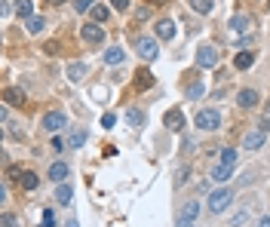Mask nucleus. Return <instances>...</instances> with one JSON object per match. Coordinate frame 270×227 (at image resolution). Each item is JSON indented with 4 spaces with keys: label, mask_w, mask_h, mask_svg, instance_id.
Wrapping results in <instances>:
<instances>
[{
    "label": "nucleus",
    "mask_w": 270,
    "mask_h": 227,
    "mask_svg": "<svg viewBox=\"0 0 270 227\" xmlns=\"http://www.w3.org/2000/svg\"><path fill=\"white\" fill-rule=\"evenodd\" d=\"M157 34H160L163 40H172V37H175V22H172V18H160V22H157Z\"/></svg>",
    "instance_id": "nucleus-9"
},
{
    "label": "nucleus",
    "mask_w": 270,
    "mask_h": 227,
    "mask_svg": "<svg viewBox=\"0 0 270 227\" xmlns=\"http://www.w3.org/2000/svg\"><path fill=\"white\" fill-rule=\"evenodd\" d=\"M49 148H52V151H65V141H61V138H52Z\"/></svg>",
    "instance_id": "nucleus-39"
},
{
    "label": "nucleus",
    "mask_w": 270,
    "mask_h": 227,
    "mask_svg": "<svg viewBox=\"0 0 270 227\" xmlns=\"http://www.w3.org/2000/svg\"><path fill=\"white\" fill-rule=\"evenodd\" d=\"M267 114H270V98H267Z\"/></svg>",
    "instance_id": "nucleus-46"
},
{
    "label": "nucleus",
    "mask_w": 270,
    "mask_h": 227,
    "mask_svg": "<svg viewBox=\"0 0 270 227\" xmlns=\"http://www.w3.org/2000/svg\"><path fill=\"white\" fill-rule=\"evenodd\" d=\"M105 61H108V65H123V61H126V52H123L120 46H111V49L105 52Z\"/></svg>",
    "instance_id": "nucleus-14"
},
{
    "label": "nucleus",
    "mask_w": 270,
    "mask_h": 227,
    "mask_svg": "<svg viewBox=\"0 0 270 227\" xmlns=\"http://www.w3.org/2000/svg\"><path fill=\"white\" fill-rule=\"evenodd\" d=\"M231 203H234V194H231L227 188H218V191H215V194L209 197V209H212L215 215H218V212H224V209H227Z\"/></svg>",
    "instance_id": "nucleus-2"
},
{
    "label": "nucleus",
    "mask_w": 270,
    "mask_h": 227,
    "mask_svg": "<svg viewBox=\"0 0 270 227\" xmlns=\"http://www.w3.org/2000/svg\"><path fill=\"white\" fill-rule=\"evenodd\" d=\"M267 9H270V0H267Z\"/></svg>",
    "instance_id": "nucleus-47"
},
{
    "label": "nucleus",
    "mask_w": 270,
    "mask_h": 227,
    "mask_svg": "<svg viewBox=\"0 0 270 227\" xmlns=\"http://www.w3.org/2000/svg\"><path fill=\"white\" fill-rule=\"evenodd\" d=\"M231 28L234 31H249V15H234L231 18Z\"/></svg>",
    "instance_id": "nucleus-24"
},
{
    "label": "nucleus",
    "mask_w": 270,
    "mask_h": 227,
    "mask_svg": "<svg viewBox=\"0 0 270 227\" xmlns=\"http://www.w3.org/2000/svg\"><path fill=\"white\" fill-rule=\"evenodd\" d=\"M175 227H197V224H194V221H188V218H178V224H175Z\"/></svg>",
    "instance_id": "nucleus-41"
},
{
    "label": "nucleus",
    "mask_w": 270,
    "mask_h": 227,
    "mask_svg": "<svg viewBox=\"0 0 270 227\" xmlns=\"http://www.w3.org/2000/svg\"><path fill=\"white\" fill-rule=\"evenodd\" d=\"M3 98H6V105H25V92L22 89H3Z\"/></svg>",
    "instance_id": "nucleus-17"
},
{
    "label": "nucleus",
    "mask_w": 270,
    "mask_h": 227,
    "mask_svg": "<svg viewBox=\"0 0 270 227\" xmlns=\"http://www.w3.org/2000/svg\"><path fill=\"white\" fill-rule=\"evenodd\" d=\"M65 227H77V221H74V218H71V221H68V224H65Z\"/></svg>",
    "instance_id": "nucleus-44"
},
{
    "label": "nucleus",
    "mask_w": 270,
    "mask_h": 227,
    "mask_svg": "<svg viewBox=\"0 0 270 227\" xmlns=\"http://www.w3.org/2000/svg\"><path fill=\"white\" fill-rule=\"evenodd\" d=\"M258 227H270V215H264V218L258 221Z\"/></svg>",
    "instance_id": "nucleus-42"
},
{
    "label": "nucleus",
    "mask_w": 270,
    "mask_h": 227,
    "mask_svg": "<svg viewBox=\"0 0 270 227\" xmlns=\"http://www.w3.org/2000/svg\"><path fill=\"white\" fill-rule=\"evenodd\" d=\"M209 175H212V181H227V178L234 175V166H227V163H218V166H215Z\"/></svg>",
    "instance_id": "nucleus-13"
},
{
    "label": "nucleus",
    "mask_w": 270,
    "mask_h": 227,
    "mask_svg": "<svg viewBox=\"0 0 270 227\" xmlns=\"http://www.w3.org/2000/svg\"><path fill=\"white\" fill-rule=\"evenodd\" d=\"M191 6H194L197 12H203V15H206V12H212V6H215V0H191Z\"/></svg>",
    "instance_id": "nucleus-25"
},
{
    "label": "nucleus",
    "mask_w": 270,
    "mask_h": 227,
    "mask_svg": "<svg viewBox=\"0 0 270 227\" xmlns=\"http://www.w3.org/2000/svg\"><path fill=\"white\" fill-rule=\"evenodd\" d=\"M83 77H86V65H83V61L68 65V80H71V83H80Z\"/></svg>",
    "instance_id": "nucleus-11"
},
{
    "label": "nucleus",
    "mask_w": 270,
    "mask_h": 227,
    "mask_svg": "<svg viewBox=\"0 0 270 227\" xmlns=\"http://www.w3.org/2000/svg\"><path fill=\"white\" fill-rule=\"evenodd\" d=\"M252 61H255V55H252V52H240V55L234 58V68L246 71V68H252Z\"/></svg>",
    "instance_id": "nucleus-19"
},
{
    "label": "nucleus",
    "mask_w": 270,
    "mask_h": 227,
    "mask_svg": "<svg viewBox=\"0 0 270 227\" xmlns=\"http://www.w3.org/2000/svg\"><path fill=\"white\" fill-rule=\"evenodd\" d=\"M166 129H169V132H181V129H184V114H181L178 108H172V111L166 114Z\"/></svg>",
    "instance_id": "nucleus-7"
},
{
    "label": "nucleus",
    "mask_w": 270,
    "mask_h": 227,
    "mask_svg": "<svg viewBox=\"0 0 270 227\" xmlns=\"http://www.w3.org/2000/svg\"><path fill=\"white\" fill-rule=\"evenodd\" d=\"M197 61H200V68H215L218 65V49L215 46H200L197 49Z\"/></svg>",
    "instance_id": "nucleus-4"
},
{
    "label": "nucleus",
    "mask_w": 270,
    "mask_h": 227,
    "mask_svg": "<svg viewBox=\"0 0 270 227\" xmlns=\"http://www.w3.org/2000/svg\"><path fill=\"white\" fill-rule=\"evenodd\" d=\"M71 197H74V191H71V188H68V184H61V188H58V191H55V200H58V203H61V206H68V203H71Z\"/></svg>",
    "instance_id": "nucleus-23"
},
{
    "label": "nucleus",
    "mask_w": 270,
    "mask_h": 227,
    "mask_svg": "<svg viewBox=\"0 0 270 227\" xmlns=\"http://www.w3.org/2000/svg\"><path fill=\"white\" fill-rule=\"evenodd\" d=\"M264 141H267V132H261V129H258V132H249V135L243 138V148H246V151H258Z\"/></svg>",
    "instance_id": "nucleus-8"
},
{
    "label": "nucleus",
    "mask_w": 270,
    "mask_h": 227,
    "mask_svg": "<svg viewBox=\"0 0 270 227\" xmlns=\"http://www.w3.org/2000/svg\"><path fill=\"white\" fill-rule=\"evenodd\" d=\"M83 40L86 43H92V46H98V43H105V28L101 25H83Z\"/></svg>",
    "instance_id": "nucleus-5"
},
{
    "label": "nucleus",
    "mask_w": 270,
    "mask_h": 227,
    "mask_svg": "<svg viewBox=\"0 0 270 227\" xmlns=\"http://www.w3.org/2000/svg\"><path fill=\"white\" fill-rule=\"evenodd\" d=\"M15 12H18V18H31V0H18Z\"/></svg>",
    "instance_id": "nucleus-26"
},
{
    "label": "nucleus",
    "mask_w": 270,
    "mask_h": 227,
    "mask_svg": "<svg viewBox=\"0 0 270 227\" xmlns=\"http://www.w3.org/2000/svg\"><path fill=\"white\" fill-rule=\"evenodd\" d=\"M18 184H22L25 191H34V188L40 184V178H37L34 172H28V169H22V175H18Z\"/></svg>",
    "instance_id": "nucleus-15"
},
{
    "label": "nucleus",
    "mask_w": 270,
    "mask_h": 227,
    "mask_svg": "<svg viewBox=\"0 0 270 227\" xmlns=\"http://www.w3.org/2000/svg\"><path fill=\"white\" fill-rule=\"evenodd\" d=\"M43 49H46V55H58V43H55V40H49Z\"/></svg>",
    "instance_id": "nucleus-33"
},
{
    "label": "nucleus",
    "mask_w": 270,
    "mask_h": 227,
    "mask_svg": "<svg viewBox=\"0 0 270 227\" xmlns=\"http://www.w3.org/2000/svg\"><path fill=\"white\" fill-rule=\"evenodd\" d=\"M83 141H86V129H74L68 138V148H83Z\"/></svg>",
    "instance_id": "nucleus-22"
},
{
    "label": "nucleus",
    "mask_w": 270,
    "mask_h": 227,
    "mask_svg": "<svg viewBox=\"0 0 270 227\" xmlns=\"http://www.w3.org/2000/svg\"><path fill=\"white\" fill-rule=\"evenodd\" d=\"M92 6H95V0H77V3H74L77 12H86V9H92Z\"/></svg>",
    "instance_id": "nucleus-32"
},
{
    "label": "nucleus",
    "mask_w": 270,
    "mask_h": 227,
    "mask_svg": "<svg viewBox=\"0 0 270 227\" xmlns=\"http://www.w3.org/2000/svg\"><path fill=\"white\" fill-rule=\"evenodd\" d=\"M105 18H108V6H98L95 3L92 6V22H105Z\"/></svg>",
    "instance_id": "nucleus-27"
},
{
    "label": "nucleus",
    "mask_w": 270,
    "mask_h": 227,
    "mask_svg": "<svg viewBox=\"0 0 270 227\" xmlns=\"http://www.w3.org/2000/svg\"><path fill=\"white\" fill-rule=\"evenodd\" d=\"M237 101H240V108H255V105H258V92H255V89H243V92L237 95Z\"/></svg>",
    "instance_id": "nucleus-12"
},
{
    "label": "nucleus",
    "mask_w": 270,
    "mask_h": 227,
    "mask_svg": "<svg viewBox=\"0 0 270 227\" xmlns=\"http://www.w3.org/2000/svg\"><path fill=\"white\" fill-rule=\"evenodd\" d=\"M151 12H154V6H138L135 18H138V22H148V18H151Z\"/></svg>",
    "instance_id": "nucleus-29"
},
{
    "label": "nucleus",
    "mask_w": 270,
    "mask_h": 227,
    "mask_svg": "<svg viewBox=\"0 0 270 227\" xmlns=\"http://www.w3.org/2000/svg\"><path fill=\"white\" fill-rule=\"evenodd\" d=\"M114 123H117V117H114V114H105V117H101V126H105V129H111Z\"/></svg>",
    "instance_id": "nucleus-34"
},
{
    "label": "nucleus",
    "mask_w": 270,
    "mask_h": 227,
    "mask_svg": "<svg viewBox=\"0 0 270 227\" xmlns=\"http://www.w3.org/2000/svg\"><path fill=\"white\" fill-rule=\"evenodd\" d=\"M197 215H200V203H197V200H191V203H184V206H181V215H178V218L197 221Z\"/></svg>",
    "instance_id": "nucleus-16"
},
{
    "label": "nucleus",
    "mask_w": 270,
    "mask_h": 227,
    "mask_svg": "<svg viewBox=\"0 0 270 227\" xmlns=\"http://www.w3.org/2000/svg\"><path fill=\"white\" fill-rule=\"evenodd\" d=\"M203 95V83H194V86H188V98H200Z\"/></svg>",
    "instance_id": "nucleus-31"
},
{
    "label": "nucleus",
    "mask_w": 270,
    "mask_h": 227,
    "mask_svg": "<svg viewBox=\"0 0 270 227\" xmlns=\"http://www.w3.org/2000/svg\"><path fill=\"white\" fill-rule=\"evenodd\" d=\"M135 52H138L144 61H154L160 49H157V40H151V37H138V40H135Z\"/></svg>",
    "instance_id": "nucleus-3"
},
{
    "label": "nucleus",
    "mask_w": 270,
    "mask_h": 227,
    "mask_svg": "<svg viewBox=\"0 0 270 227\" xmlns=\"http://www.w3.org/2000/svg\"><path fill=\"white\" fill-rule=\"evenodd\" d=\"M188 172H191V169H188V166H181V169H178V178H175V181H178V184H181V181H184V178H188Z\"/></svg>",
    "instance_id": "nucleus-40"
},
{
    "label": "nucleus",
    "mask_w": 270,
    "mask_h": 227,
    "mask_svg": "<svg viewBox=\"0 0 270 227\" xmlns=\"http://www.w3.org/2000/svg\"><path fill=\"white\" fill-rule=\"evenodd\" d=\"M151 86H154V74L148 68L135 71V89H151Z\"/></svg>",
    "instance_id": "nucleus-10"
},
{
    "label": "nucleus",
    "mask_w": 270,
    "mask_h": 227,
    "mask_svg": "<svg viewBox=\"0 0 270 227\" xmlns=\"http://www.w3.org/2000/svg\"><path fill=\"white\" fill-rule=\"evenodd\" d=\"M68 172H71V169H68L65 163H52V166H49V178H52V181H65Z\"/></svg>",
    "instance_id": "nucleus-18"
},
{
    "label": "nucleus",
    "mask_w": 270,
    "mask_h": 227,
    "mask_svg": "<svg viewBox=\"0 0 270 227\" xmlns=\"http://www.w3.org/2000/svg\"><path fill=\"white\" fill-rule=\"evenodd\" d=\"M43 28H46V18H43V15H31V18H28V31H31V34H40Z\"/></svg>",
    "instance_id": "nucleus-20"
},
{
    "label": "nucleus",
    "mask_w": 270,
    "mask_h": 227,
    "mask_svg": "<svg viewBox=\"0 0 270 227\" xmlns=\"http://www.w3.org/2000/svg\"><path fill=\"white\" fill-rule=\"evenodd\" d=\"M40 227H55V215H52V209H46V212H43V221H40Z\"/></svg>",
    "instance_id": "nucleus-30"
},
{
    "label": "nucleus",
    "mask_w": 270,
    "mask_h": 227,
    "mask_svg": "<svg viewBox=\"0 0 270 227\" xmlns=\"http://www.w3.org/2000/svg\"><path fill=\"white\" fill-rule=\"evenodd\" d=\"M221 163L234 166V163H237V151H234V148H224V151H221Z\"/></svg>",
    "instance_id": "nucleus-28"
},
{
    "label": "nucleus",
    "mask_w": 270,
    "mask_h": 227,
    "mask_svg": "<svg viewBox=\"0 0 270 227\" xmlns=\"http://www.w3.org/2000/svg\"><path fill=\"white\" fill-rule=\"evenodd\" d=\"M65 123H68V117H65L61 111H49V114L43 117V129H46V132H58Z\"/></svg>",
    "instance_id": "nucleus-6"
},
{
    "label": "nucleus",
    "mask_w": 270,
    "mask_h": 227,
    "mask_svg": "<svg viewBox=\"0 0 270 227\" xmlns=\"http://www.w3.org/2000/svg\"><path fill=\"white\" fill-rule=\"evenodd\" d=\"M0 227H18V221H15L12 215H3V218H0Z\"/></svg>",
    "instance_id": "nucleus-35"
},
{
    "label": "nucleus",
    "mask_w": 270,
    "mask_h": 227,
    "mask_svg": "<svg viewBox=\"0 0 270 227\" xmlns=\"http://www.w3.org/2000/svg\"><path fill=\"white\" fill-rule=\"evenodd\" d=\"M126 120H129V126H144V111H138V108H132L129 114H126Z\"/></svg>",
    "instance_id": "nucleus-21"
},
{
    "label": "nucleus",
    "mask_w": 270,
    "mask_h": 227,
    "mask_svg": "<svg viewBox=\"0 0 270 227\" xmlns=\"http://www.w3.org/2000/svg\"><path fill=\"white\" fill-rule=\"evenodd\" d=\"M246 218H249V215H246V212H237V215H234V221H231V224H234V227H243V221H246Z\"/></svg>",
    "instance_id": "nucleus-37"
},
{
    "label": "nucleus",
    "mask_w": 270,
    "mask_h": 227,
    "mask_svg": "<svg viewBox=\"0 0 270 227\" xmlns=\"http://www.w3.org/2000/svg\"><path fill=\"white\" fill-rule=\"evenodd\" d=\"M111 6H114V9H120V12H123V9H129V0H111Z\"/></svg>",
    "instance_id": "nucleus-38"
},
{
    "label": "nucleus",
    "mask_w": 270,
    "mask_h": 227,
    "mask_svg": "<svg viewBox=\"0 0 270 227\" xmlns=\"http://www.w3.org/2000/svg\"><path fill=\"white\" fill-rule=\"evenodd\" d=\"M258 129H261V132H267V135H270V114H264V117H261V123H258Z\"/></svg>",
    "instance_id": "nucleus-36"
},
{
    "label": "nucleus",
    "mask_w": 270,
    "mask_h": 227,
    "mask_svg": "<svg viewBox=\"0 0 270 227\" xmlns=\"http://www.w3.org/2000/svg\"><path fill=\"white\" fill-rule=\"evenodd\" d=\"M166 0H148V6H163Z\"/></svg>",
    "instance_id": "nucleus-43"
},
{
    "label": "nucleus",
    "mask_w": 270,
    "mask_h": 227,
    "mask_svg": "<svg viewBox=\"0 0 270 227\" xmlns=\"http://www.w3.org/2000/svg\"><path fill=\"white\" fill-rule=\"evenodd\" d=\"M203 132H212V129H218V123H221V114L218 111H212V108H206V111H200L197 114V120H194Z\"/></svg>",
    "instance_id": "nucleus-1"
},
{
    "label": "nucleus",
    "mask_w": 270,
    "mask_h": 227,
    "mask_svg": "<svg viewBox=\"0 0 270 227\" xmlns=\"http://www.w3.org/2000/svg\"><path fill=\"white\" fill-rule=\"evenodd\" d=\"M49 3H65V0H49Z\"/></svg>",
    "instance_id": "nucleus-45"
}]
</instances>
